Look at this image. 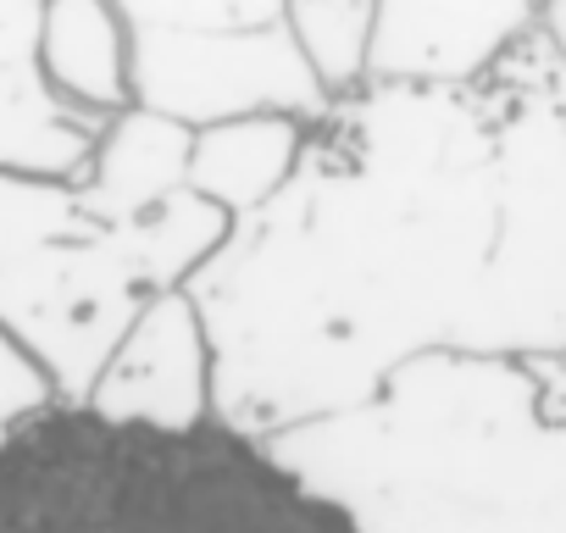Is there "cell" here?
I'll list each match as a JSON object with an SVG mask.
<instances>
[{"mask_svg": "<svg viewBox=\"0 0 566 533\" xmlns=\"http://www.w3.org/2000/svg\"><path fill=\"white\" fill-rule=\"evenodd\" d=\"M217 422L272 439L417 356H566V56L533 29L472 84H361L184 284Z\"/></svg>", "mask_w": 566, "mask_h": 533, "instance_id": "1", "label": "cell"}, {"mask_svg": "<svg viewBox=\"0 0 566 533\" xmlns=\"http://www.w3.org/2000/svg\"><path fill=\"white\" fill-rule=\"evenodd\" d=\"M266 445L356 533H566V356H417Z\"/></svg>", "mask_w": 566, "mask_h": 533, "instance_id": "2", "label": "cell"}, {"mask_svg": "<svg viewBox=\"0 0 566 533\" xmlns=\"http://www.w3.org/2000/svg\"><path fill=\"white\" fill-rule=\"evenodd\" d=\"M0 533H356L228 422L184 433L51 406L0 445Z\"/></svg>", "mask_w": 566, "mask_h": 533, "instance_id": "3", "label": "cell"}, {"mask_svg": "<svg viewBox=\"0 0 566 533\" xmlns=\"http://www.w3.org/2000/svg\"><path fill=\"white\" fill-rule=\"evenodd\" d=\"M228 228L189 189L139 222H101L67 178L0 167V328L34 351L62 406H84L134 317L184 290Z\"/></svg>", "mask_w": 566, "mask_h": 533, "instance_id": "4", "label": "cell"}, {"mask_svg": "<svg viewBox=\"0 0 566 533\" xmlns=\"http://www.w3.org/2000/svg\"><path fill=\"white\" fill-rule=\"evenodd\" d=\"M334 95L312 73L290 23L250 34H167L134 29V106L161 112L184 128L233 117H317Z\"/></svg>", "mask_w": 566, "mask_h": 533, "instance_id": "5", "label": "cell"}, {"mask_svg": "<svg viewBox=\"0 0 566 533\" xmlns=\"http://www.w3.org/2000/svg\"><path fill=\"white\" fill-rule=\"evenodd\" d=\"M84 406L106 422H134L161 433H184L217 417L211 334L189 290H167L134 317V328L106 356Z\"/></svg>", "mask_w": 566, "mask_h": 533, "instance_id": "6", "label": "cell"}, {"mask_svg": "<svg viewBox=\"0 0 566 533\" xmlns=\"http://www.w3.org/2000/svg\"><path fill=\"white\" fill-rule=\"evenodd\" d=\"M34 79L78 117L112 123L134 106V29L117 0H45Z\"/></svg>", "mask_w": 566, "mask_h": 533, "instance_id": "7", "label": "cell"}, {"mask_svg": "<svg viewBox=\"0 0 566 533\" xmlns=\"http://www.w3.org/2000/svg\"><path fill=\"white\" fill-rule=\"evenodd\" d=\"M189 145H195V128H184L161 112L128 106L112 123H101L84 173L67 184L101 222H139V217L161 211L172 195H184Z\"/></svg>", "mask_w": 566, "mask_h": 533, "instance_id": "8", "label": "cell"}, {"mask_svg": "<svg viewBox=\"0 0 566 533\" xmlns=\"http://www.w3.org/2000/svg\"><path fill=\"white\" fill-rule=\"evenodd\" d=\"M301 150H306V117L261 112V117L211 123V128H195L184 189L211 200L228 222H239L295 178Z\"/></svg>", "mask_w": 566, "mask_h": 533, "instance_id": "9", "label": "cell"}, {"mask_svg": "<svg viewBox=\"0 0 566 533\" xmlns=\"http://www.w3.org/2000/svg\"><path fill=\"white\" fill-rule=\"evenodd\" d=\"M101 123L67 112L34 73L0 79V167L40 173V178H78L95 150Z\"/></svg>", "mask_w": 566, "mask_h": 533, "instance_id": "10", "label": "cell"}, {"mask_svg": "<svg viewBox=\"0 0 566 533\" xmlns=\"http://www.w3.org/2000/svg\"><path fill=\"white\" fill-rule=\"evenodd\" d=\"M373 18H378V0H283V23L301 40L328 95L361 90Z\"/></svg>", "mask_w": 566, "mask_h": 533, "instance_id": "11", "label": "cell"}, {"mask_svg": "<svg viewBox=\"0 0 566 533\" xmlns=\"http://www.w3.org/2000/svg\"><path fill=\"white\" fill-rule=\"evenodd\" d=\"M128 29L167 34H250L283 23V0H117Z\"/></svg>", "mask_w": 566, "mask_h": 533, "instance_id": "12", "label": "cell"}, {"mask_svg": "<svg viewBox=\"0 0 566 533\" xmlns=\"http://www.w3.org/2000/svg\"><path fill=\"white\" fill-rule=\"evenodd\" d=\"M51 406H62L51 373L34 362V351L23 339H12L7 328H0V445H7L23 422L45 417Z\"/></svg>", "mask_w": 566, "mask_h": 533, "instance_id": "13", "label": "cell"}, {"mask_svg": "<svg viewBox=\"0 0 566 533\" xmlns=\"http://www.w3.org/2000/svg\"><path fill=\"white\" fill-rule=\"evenodd\" d=\"M40 40V0H0V79L34 73Z\"/></svg>", "mask_w": 566, "mask_h": 533, "instance_id": "14", "label": "cell"}, {"mask_svg": "<svg viewBox=\"0 0 566 533\" xmlns=\"http://www.w3.org/2000/svg\"><path fill=\"white\" fill-rule=\"evenodd\" d=\"M538 34L566 56V0H544V12H538Z\"/></svg>", "mask_w": 566, "mask_h": 533, "instance_id": "15", "label": "cell"}, {"mask_svg": "<svg viewBox=\"0 0 566 533\" xmlns=\"http://www.w3.org/2000/svg\"><path fill=\"white\" fill-rule=\"evenodd\" d=\"M40 7H45V0H40Z\"/></svg>", "mask_w": 566, "mask_h": 533, "instance_id": "16", "label": "cell"}]
</instances>
